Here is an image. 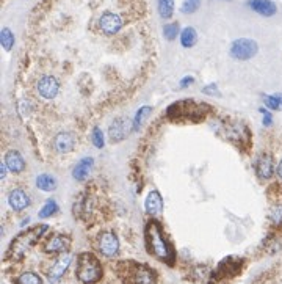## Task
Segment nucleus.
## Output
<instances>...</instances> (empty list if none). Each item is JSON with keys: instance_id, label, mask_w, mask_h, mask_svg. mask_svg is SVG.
I'll list each match as a JSON object with an SVG mask.
<instances>
[{"instance_id": "obj_16", "label": "nucleus", "mask_w": 282, "mask_h": 284, "mask_svg": "<svg viewBox=\"0 0 282 284\" xmlns=\"http://www.w3.org/2000/svg\"><path fill=\"white\" fill-rule=\"evenodd\" d=\"M144 208H146L147 214L152 215V217L161 215V210H163V200H161V195L157 190L149 191V195L146 196Z\"/></svg>"}, {"instance_id": "obj_7", "label": "nucleus", "mask_w": 282, "mask_h": 284, "mask_svg": "<svg viewBox=\"0 0 282 284\" xmlns=\"http://www.w3.org/2000/svg\"><path fill=\"white\" fill-rule=\"evenodd\" d=\"M257 52H259L257 42L249 38H240L230 44V55L235 60H242V61L251 60L252 57L257 55Z\"/></svg>"}, {"instance_id": "obj_27", "label": "nucleus", "mask_w": 282, "mask_h": 284, "mask_svg": "<svg viewBox=\"0 0 282 284\" xmlns=\"http://www.w3.org/2000/svg\"><path fill=\"white\" fill-rule=\"evenodd\" d=\"M152 112V107H149V105H144V107H141L138 112H137V115H135V119H133V129L132 131H138L141 124H143V121L146 119V116L149 115V113Z\"/></svg>"}, {"instance_id": "obj_13", "label": "nucleus", "mask_w": 282, "mask_h": 284, "mask_svg": "<svg viewBox=\"0 0 282 284\" xmlns=\"http://www.w3.org/2000/svg\"><path fill=\"white\" fill-rule=\"evenodd\" d=\"M70 240L68 236H63V234H55L51 239L44 244V251L49 254H63L69 250Z\"/></svg>"}, {"instance_id": "obj_28", "label": "nucleus", "mask_w": 282, "mask_h": 284, "mask_svg": "<svg viewBox=\"0 0 282 284\" xmlns=\"http://www.w3.org/2000/svg\"><path fill=\"white\" fill-rule=\"evenodd\" d=\"M16 284H42V280L39 278V275L33 272H25L16 280Z\"/></svg>"}, {"instance_id": "obj_21", "label": "nucleus", "mask_w": 282, "mask_h": 284, "mask_svg": "<svg viewBox=\"0 0 282 284\" xmlns=\"http://www.w3.org/2000/svg\"><path fill=\"white\" fill-rule=\"evenodd\" d=\"M36 187L42 191H52L56 189V181L51 174H39L36 177Z\"/></svg>"}, {"instance_id": "obj_23", "label": "nucleus", "mask_w": 282, "mask_h": 284, "mask_svg": "<svg viewBox=\"0 0 282 284\" xmlns=\"http://www.w3.org/2000/svg\"><path fill=\"white\" fill-rule=\"evenodd\" d=\"M264 104L266 109L282 112V93L276 95H265L264 96Z\"/></svg>"}, {"instance_id": "obj_22", "label": "nucleus", "mask_w": 282, "mask_h": 284, "mask_svg": "<svg viewBox=\"0 0 282 284\" xmlns=\"http://www.w3.org/2000/svg\"><path fill=\"white\" fill-rule=\"evenodd\" d=\"M197 33L193 27H185L180 33V44L183 47H193L196 44Z\"/></svg>"}, {"instance_id": "obj_31", "label": "nucleus", "mask_w": 282, "mask_h": 284, "mask_svg": "<svg viewBox=\"0 0 282 284\" xmlns=\"http://www.w3.org/2000/svg\"><path fill=\"white\" fill-rule=\"evenodd\" d=\"M270 220L274 225H282V204L273 206V209L270 212Z\"/></svg>"}, {"instance_id": "obj_34", "label": "nucleus", "mask_w": 282, "mask_h": 284, "mask_svg": "<svg viewBox=\"0 0 282 284\" xmlns=\"http://www.w3.org/2000/svg\"><path fill=\"white\" fill-rule=\"evenodd\" d=\"M260 113H264V124L265 126H271L273 124V119H271L270 112H266V109H260Z\"/></svg>"}, {"instance_id": "obj_36", "label": "nucleus", "mask_w": 282, "mask_h": 284, "mask_svg": "<svg viewBox=\"0 0 282 284\" xmlns=\"http://www.w3.org/2000/svg\"><path fill=\"white\" fill-rule=\"evenodd\" d=\"M6 170H8V167H6V165H2V170H0V176H2V179H5V176H6Z\"/></svg>"}, {"instance_id": "obj_2", "label": "nucleus", "mask_w": 282, "mask_h": 284, "mask_svg": "<svg viewBox=\"0 0 282 284\" xmlns=\"http://www.w3.org/2000/svg\"><path fill=\"white\" fill-rule=\"evenodd\" d=\"M47 229H49L47 225H38V226H33L30 229L18 234V236L13 239V242L10 244L6 256L14 261L22 259L25 254L39 242L41 237L47 232Z\"/></svg>"}, {"instance_id": "obj_15", "label": "nucleus", "mask_w": 282, "mask_h": 284, "mask_svg": "<svg viewBox=\"0 0 282 284\" xmlns=\"http://www.w3.org/2000/svg\"><path fill=\"white\" fill-rule=\"evenodd\" d=\"M248 5L252 11H256L257 14L265 18H271L278 13L276 3L271 2V0H249Z\"/></svg>"}, {"instance_id": "obj_25", "label": "nucleus", "mask_w": 282, "mask_h": 284, "mask_svg": "<svg viewBox=\"0 0 282 284\" xmlns=\"http://www.w3.org/2000/svg\"><path fill=\"white\" fill-rule=\"evenodd\" d=\"M56 212H58V204H56V201L53 200H49L46 201V204L42 206L41 210H39V218H49V217H52L55 215Z\"/></svg>"}, {"instance_id": "obj_26", "label": "nucleus", "mask_w": 282, "mask_h": 284, "mask_svg": "<svg viewBox=\"0 0 282 284\" xmlns=\"http://www.w3.org/2000/svg\"><path fill=\"white\" fill-rule=\"evenodd\" d=\"M0 42H2V47L5 51H11V47L14 46V35L10 28H2L0 32Z\"/></svg>"}, {"instance_id": "obj_20", "label": "nucleus", "mask_w": 282, "mask_h": 284, "mask_svg": "<svg viewBox=\"0 0 282 284\" xmlns=\"http://www.w3.org/2000/svg\"><path fill=\"white\" fill-rule=\"evenodd\" d=\"M93 163L94 160L91 157H85L82 159L79 163L75 165V168L72 170V177L75 181H87V177L89 176L91 173V168H93Z\"/></svg>"}, {"instance_id": "obj_37", "label": "nucleus", "mask_w": 282, "mask_h": 284, "mask_svg": "<svg viewBox=\"0 0 282 284\" xmlns=\"http://www.w3.org/2000/svg\"><path fill=\"white\" fill-rule=\"evenodd\" d=\"M278 176L282 179V160L279 162V165H278Z\"/></svg>"}, {"instance_id": "obj_17", "label": "nucleus", "mask_w": 282, "mask_h": 284, "mask_svg": "<svg viewBox=\"0 0 282 284\" xmlns=\"http://www.w3.org/2000/svg\"><path fill=\"white\" fill-rule=\"evenodd\" d=\"M8 204H10V208L13 210L20 212V210H24V209L28 208V206H30V198H28V195L25 193L24 190L14 189L8 195Z\"/></svg>"}, {"instance_id": "obj_12", "label": "nucleus", "mask_w": 282, "mask_h": 284, "mask_svg": "<svg viewBox=\"0 0 282 284\" xmlns=\"http://www.w3.org/2000/svg\"><path fill=\"white\" fill-rule=\"evenodd\" d=\"M70 261H72V256H70L69 253H63L61 256L55 261L51 272H49V281H51V284H56L61 280V276L66 273V270L70 265Z\"/></svg>"}, {"instance_id": "obj_3", "label": "nucleus", "mask_w": 282, "mask_h": 284, "mask_svg": "<svg viewBox=\"0 0 282 284\" xmlns=\"http://www.w3.org/2000/svg\"><path fill=\"white\" fill-rule=\"evenodd\" d=\"M210 113V107L206 102H196L193 99L174 102L168 109L166 115L171 119H192V121H201Z\"/></svg>"}, {"instance_id": "obj_33", "label": "nucleus", "mask_w": 282, "mask_h": 284, "mask_svg": "<svg viewBox=\"0 0 282 284\" xmlns=\"http://www.w3.org/2000/svg\"><path fill=\"white\" fill-rule=\"evenodd\" d=\"M202 91L206 95H218V87L215 83H210V85H207V87H204Z\"/></svg>"}, {"instance_id": "obj_32", "label": "nucleus", "mask_w": 282, "mask_h": 284, "mask_svg": "<svg viewBox=\"0 0 282 284\" xmlns=\"http://www.w3.org/2000/svg\"><path fill=\"white\" fill-rule=\"evenodd\" d=\"M91 140H93V143L96 148H102L104 146V133L102 131L99 129V127H94L93 129V133H91Z\"/></svg>"}, {"instance_id": "obj_5", "label": "nucleus", "mask_w": 282, "mask_h": 284, "mask_svg": "<svg viewBox=\"0 0 282 284\" xmlns=\"http://www.w3.org/2000/svg\"><path fill=\"white\" fill-rule=\"evenodd\" d=\"M125 284H155V273L144 264H125Z\"/></svg>"}, {"instance_id": "obj_18", "label": "nucleus", "mask_w": 282, "mask_h": 284, "mask_svg": "<svg viewBox=\"0 0 282 284\" xmlns=\"http://www.w3.org/2000/svg\"><path fill=\"white\" fill-rule=\"evenodd\" d=\"M5 165L8 167L11 173L19 174L25 170V160H24L22 155H20L19 151H14L13 149V151H8L5 155Z\"/></svg>"}, {"instance_id": "obj_29", "label": "nucleus", "mask_w": 282, "mask_h": 284, "mask_svg": "<svg viewBox=\"0 0 282 284\" xmlns=\"http://www.w3.org/2000/svg\"><path fill=\"white\" fill-rule=\"evenodd\" d=\"M163 35L168 41H174L177 38L179 35V24L177 22H171V24H166L163 27Z\"/></svg>"}, {"instance_id": "obj_30", "label": "nucleus", "mask_w": 282, "mask_h": 284, "mask_svg": "<svg viewBox=\"0 0 282 284\" xmlns=\"http://www.w3.org/2000/svg\"><path fill=\"white\" fill-rule=\"evenodd\" d=\"M199 5H201V0H185L180 6V11L183 14H192L199 10Z\"/></svg>"}, {"instance_id": "obj_1", "label": "nucleus", "mask_w": 282, "mask_h": 284, "mask_svg": "<svg viewBox=\"0 0 282 284\" xmlns=\"http://www.w3.org/2000/svg\"><path fill=\"white\" fill-rule=\"evenodd\" d=\"M146 245L147 250L154 254L155 258H159L160 261L168 262V264H173L174 261V251L171 245L168 244V240L165 237L163 231H161V226L152 220V222L147 223L146 226Z\"/></svg>"}, {"instance_id": "obj_19", "label": "nucleus", "mask_w": 282, "mask_h": 284, "mask_svg": "<svg viewBox=\"0 0 282 284\" xmlns=\"http://www.w3.org/2000/svg\"><path fill=\"white\" fill-rule=\"evenodd\" d=\"M55 149L58 151L60 154H66V152H70L74 149V145H75V140L74 137L70 135L69 132H61L58 135L55 137Z\"/></svg>"}, {"instance_id": "obj_14", "label": "nucleus", "mask_w": 282, "mask_h": 284, "mask_svg": "<svg viewBox=\"0 0 282 284\" xmlns=\"http://www.w3.org/2000/svg\"><path fill=\"white\" fill-rule=\"evenodd\" d=\"M130 129H133V124H130V121H127V119H124V118L116 119V121H113L110 126V131H108L110 140L113 141V143H119V141L127 138Z\"/></svg>"}, {"instance_id": "obj_8", "label": "nucleus", "mask_w": 282, "mask_h": 284, "mask_svg": "<svg viewBox=\"0 0 282 284\" xmlns=\"http://www.w3.org/2000/svg\"><path fill=\"white\" fill-rule=\"evenodd\" d=\"M97 248L105 258H115L119 251V240L113 231H102L97 236Z\"/></svg>"}, {"instance_id": "obj_6", "label": "nucleus", "mask_w": 282, "mask_h": 284, "mask_svg": "<svg viewBox=\"0 0 282 284\" xmlns=\"http://www.w3.org/2000/svg\"><path fill=\"white\" fill-rule=\"evenodd\" d=\"M224 137L228 138L230 143H234L240 148H249L251 145V132L248 126L243 123H229L224 127Z\"/></svg>"}, {"instance_id": "obj_9", "label": "nucleus", "mask_w": 282, "mask_h": 284, "mask_svg": "<svg viewBox=\"0 0 282 284\" xmlns=\"http://www.w3.org/2000/svg\"><path fill=\"white\" fill-rule=\"evenodd\" d=\"M254 170H256V176L260 181L271 179L274 174V160L273 155L270 154H260L254 162Z\"/></svg>"}, {"instance_id": "obj_11", "label": "nucleus", "mask_w": 282, "mask_h": 284, "mask_svg": "<svg viewBox=\"0 0 282 284\" xmlns=\"http://www.w3.org/2000/svg\"><path fill=\"white\" fill-rule=\"evenodd\" d=\"M36 90L41 97L44 99H53L56 95H58L60 91V83L58 80L55 79L52 76H44L41 77L38 80V85H36Z\"/></svg>"}, {"instance_id": "obj_35", "label": "nucleus", "mask_w": 282, "mask_h": 284, "mask_svg": "<svg viewBox=\"0 0 282 284\" xmlns=\"http://www.w3.org/2000/svg\"><path fill=\"white\" fill-rule=\"evenodd\" d=\"M193 83H194V79H193V77H183L179 85H180V88H187L188 85H193Z\"/></svg>"}, {"instance_id": "obj_10", "label": "nucleus", "mask_w": 282, "mask_h": 284, "mask_svg": "<svg viewBox=\"0 0 282 284\" xmlns=\"http://www.w3.org/2000/svg\"><path fill=\"white\" fill-rule=\"evenodd\" d=\"M99 27L104 35H116L119 30L123 28V19L118 16L116 13H111V11H105L102 13L101 19H99Z\"/></svg>"}, {"instance_id": "obj_24", "label": "nucleus", "mask_w": 282, "mask_h": 284, "mask_svg": "<svg viewBox=\"0 0 282 284\" xmlns=\"http://www.w3.org/2000/svg\"><path fill=\"white\" fill-rule=\"evenodd\" d=\"M159 14L163 19H169L174 13V0H157Z\"/></svg>"}, {"instance_id": "obj_4", "label": "nucleus", "mask_w": 282, "mask_h": 284, "mask_svg": "<svg viewBox=\"0 0 282 284\" xmlns=\"http://www.w3.org/2000/svg\"><path fill=\"white\" fill-rule=\"evenodd\" d=\"M102 265L93 253H82L77 259L75 275L83 284H96L102 278Z\"/></svg>"}]
</instances>
